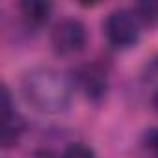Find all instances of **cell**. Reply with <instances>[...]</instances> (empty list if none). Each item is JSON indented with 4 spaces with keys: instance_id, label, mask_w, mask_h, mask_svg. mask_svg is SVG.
<instances>
[{
    "instance_id": "obj_8",
    "label": "cell",
    "mask_w": 158,
    "mask_h": 158,
    "mask_svg": "<svg viewBox=\"0 0 158 158\" xmlns=\"http://www.w3.org/2000/svg\"><path fill=\"white\" fill-rule=\"evenodd\" d=\"M149 74H151V80H156L158 82V56L152 58V61L149 65Z\"/></svg>"
},
{
    "instance_id": "obj_5",
    "label": "cell",
    "mask_w": 158,
    "mask_h": 158,
    "mask_svg": "<svg viewBox=\"0 0 158 158\" xmlns=\"http://www.w3.org/2000/svg\"><path fill=\"white\" fill-rule=\"evenodd\" d=\"M19 8L26 17V21L34 24H43L52 11V4L45 2V0H24V2H21Z\"/></svg>"
},
{
    "instance_id": "obj_1",
    "label": "cell",
    "mask_w": 158,
    "mask_h": 158,
    "mask_svg": "<svg viewBox=\"0 0 158 158\" xmlns=\"http://www.w3.org/2000/svg\"><path fill=\"white\" fill-rule=\"evenodd\" d=\"M23 95L26 102L41 114H60L69 108L71 84L50 67L32 69L23 76Z\"/></svg>"
},
{
    "instance_id": "obj_7",
    "label": "cell",
    "mask_w": 158,
    "mask_h": 158,
    "mask_svg": "<svg viewBox=\"0 0 158 158\" xmlns=\"http://www.w3.org/2000/svg\"><path fill=\"white\" fill-rule=\"evenodd\" d=\"M145 141H147V145H149L154 152H158V128L149 130L147 136H145Z\"/></svg>"
},
{
    "instance_id": "obj_2",
    "label": "cell",
    "mask_w": 158,
    "mask_h": 158,
    "mask_svg": "<svg viewBox=\"0 0 158 158\" xmlns=\"http://www.w3.org/2000/svg\"><path fill=\"white\" fill-rule=\"evenodd\" d=\"M104 35L115 48H128L139 39V23L130 10H115L104 21Z\"/></svg>"
},
{
    "instance_id": "obj_6",
    "label": "cell",
    "mask_w": 158,
    "mask_h": 158,
    "mask_svg": "<svg viewBox=\"0 0 158 158\" xmlns=\"http://www.w3.org/2000/svg\"><path fill=\"white\" fill-rule=\"evenodd\" d=\"M61 158H95V152L86 143H73L63 151Z\"/></svg>"
},
{
    "instance_id": "obj_4",
    "label": "cell",
    "mask_w": 158,
    "mask_h": 158,
    "mask_svg": "<svg viewBox=\"0 0 158 158\" xmlns=\"http://www.w3.org/2000/svg\"><path fill=\"white\" fill-rule=\"evenodd\" d=\"M24 130V119L15 112H2V145L11 147Z\"/></svg>"
},
{
    "instance_id": "obj_3",
    "label": "cell",
    "mask_w": 158,
    "mask_h": 158,
    "mask_svg": "<svg viewBox=\"0 0 158 158\" xmlns=\"http://www.w3.org/2000/svg\"><path fill=\"white\" fill-rule=\"evenodd\" d=\"M86 39H88V32L84 23L74 17H65L60 23H56L50 34L52 48L60 56H69L82 50L86 45Z\"/></svg>"
}]
</instances>
